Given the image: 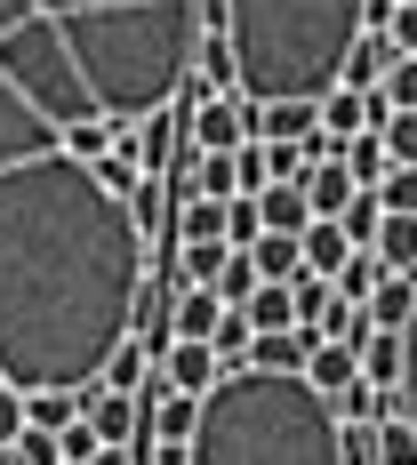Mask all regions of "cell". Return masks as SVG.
<instances>
[{
    "label": "cell",
    "instance_id": "cell-1",
    "mask_svg": "<svg viewBox=\"0 0 417 465\" xmlns=\"http://www.w3.org/2000/svg\"><path fill=\"white\" fill-rule=\"evenodd\" d=\"M153 241L129 201L73 161L65 121L0 73V377L33 393H96L137 337Z\"/></svg>",
    "mask_w": 417,
    "mask_h": 465
},
{
    "label": "cell",
    "instance_id": "cell-2",
    "mask_svg": "<svg viewBox=\"0 0 417 465\" xmlns=\"http://www.w3.org/2000/svg\"><path fill=\"white\" fill-rule=\"evenodd\" d=\"M201 56V0H0V73L48 121L137 137Z\"/></svg>",
    "mask_w": 417,
    "mask_h": 465
},
{
    "label": "cell",
    "instance_id": "cell-3",
    "mask_svg": "<svg viewBox=\"0 0 417 465\" xmlns=\"http://www.w3.org/2000/svg\"><path fill=\"white\" fill-rule=\"evenodd\" d=\"M370 0H225V41L241 56V96L322 104L345 89V56L362 48Z\"/></svg>",
    "mask_w": 417,
    "mask_h": 465
},
{
    "label": "cell",
    "instance_id": "cell-4",
    "mask_svg": "<svg viewBox=\"0 0 417 465\" xmlns=\"http://www.w3.org/2000/svg\"><path fill=\"white\" fill-rule=\"evenodd\" d=\"M193 465H345V418L305 377L233 370L209 393Z\"/></svg>",
    "mask_w": 417,
    "mask_h": 465
},
{
    "label": "cell",
    "instance_id": "cell-5",
    "mask_svg": "<svg viewBox=\"0 0 417 465\" xmlns=\"http://www.w3.org/2000/svg\"><path fill=\"white\" fill-rule=\"evenodd\" d=\"M185 144L193 153H249V144H257V96H217V104H201L185 121Z\"/></svg>",
    "mask_w": 417,
    "mask_h": 465
},
{
    "label": "cell",
    "instance_id": "cell-6",
    "mask_svg": "<svg viewBox=\"0 0 417 465\" xmlns=\"http://www.w3.org/2000/svg\"><path fill=\"white\" fill-rule=\"evenodd\" d=\"M121 153H137L144 177H177V161L193 153V144H185V113H177V104H169V113H153V121H144V129L121 144Z\"/></svg>",
    "mask_w": 417,
    "mask_h": 465
},
{
    "label": "cell",
    "instance_id": "cell-7",
    "mask_svg": "<svg viewBox=\"0 0 417 465\" xmlns=\"http://www.w3.org/2000/svg\"><path fill=\"white\" fill-rule=\"evenodd\" d=\"M161 385H169V393H193V401H209V393L225 385V361H217V345H169V361H161Z\"/></svg>",
    "mask_w": 417,
    "mask_h": 465
},
{
    "label": "cell",
    "instance_id": "cell-8",
    "mask_svg": "<svg viewBox=\"0 0 417 465\" xmlns=\"http://www.w3.org/2000/svg\"><path fill=\"white\" fill-rule=\"evenodd\" d=\"M305 385H313L322 401H345V393L362 385V353H353V345H313V361H305Z\"/></svg>",
    "mask_w": 417,
    "mask_h": 465
},
{
    "label": "cell",
    "instance_id": "cell-9",
    "mask_svg": "<svg viewBox=\"0 0 417 465\" xmlns=\"http://www.w3.org/2000/svg\"><path fill=\"white\" fill-rule=\"evenodd\" d=\"M322 104H257V144H313Z\"/></svg>",
    "mask_w": 417,
    "mask_h": 465
},
{
    "label": "cell",
    "instance_id": "cell-10",
    "mask_svg": "<svg viewBox=\"0 0 417 465\" xmlns=\"http://www.w3.org/2000/svg\"><path fill=\"white\" fill-rule=\"evenodd\" d=\"M144 410H153V441H177V450H193L201 441V418H209V401H193V393H161Z\"/></svg>",
    "mask_w": 417,
    "mask_h": 465
},
{
    "label": "cell",
    "instance_id": "cell-11",
    "mask_svg": "<svg viewBox=\"0 0 417 465\" xmlns=\"http://www.w3.org/2000/svg\"><path fill=\"white\" fill-rule=\"evenodd\" d=\"M305 201H313V217L337 225V217L362 201V185H353V169H345V161H322V169H305Z\"/></svg>",
    "mask_w": 417,
    "mask_h": 465
},
{
    "label": "cell",
    "instance_id": "cell-12",
    "mask_svg": "<svg viewBox=\"0 0 417 465\" xmlns=\"http://www.w3.org/2000/svg\"><path fill=\"white\" fill-rule=\"evenodd\" d=\"M233 305L217 289H185L177 297V345H217V322H225Z\"/></svg>",
    "mask_w": 417,
    "mask_h": 465
},
{
    "label": "cell",
    "instance_id": "cell-13",
    "mask_svg": "<svg viewBox=\"0 0 417 465\" xmlns=\"http://www.w3.org/2000/svg\"><path fill=\"white\" fill-rule=\"evenodd\" d=\"M362 249L345 241V225H329V217H313V232H305V273H322V281H337L345 265H353Z\"/></svg>",
    "mask_w": 417,
    "mask_h": 465
},
{
    "label": "cell",
    "instance_id": "cell-14",
    "mask_svg": "<svg viewBox=\"0 0 417 465\" xmlns=\"http://www.w3.org/2000/svg\"><path fill=\"white\" fill-rule=\"evenodd\" d=\"M257 209H265V232H289V241H305V232H313V201H305V185L257 193Z\"/></svg>",
    "mask_w": 417,
    "mask_h": 465
},
{
    "label": "cell",
    "instance_id": "cell-15",
    "mask_svg": "<svg viewBox=\"0 0 417 465\" xmlns=\"http://www.w3.org/2000/svg\"><path fill=\"white\" fill-rule=\"evenodd\" d=\"M249 257H257V273L273 281V289H297L305 281V241H289V232H265Z\"/></svg>",
    "mask_w": 417,
    "mask_h": 465
},
{
    "label": "cell",
    "instance_id": "cell-16",
    "mask_svg": "<svg viewBox=\"0 0 417 465\" xmlns=\"http://www.w3.org/2000/svg\"><path fill=\"white\" fill-rule=\"evenodd\" d=\"M225 209L233 201H177V249H209V241H225Z\"/></svg>",
    "mask_w": 417,
    "mask_h": 465
},
{
    "label": "cell",
    "instance_id": "cell-17",
    "mask_svg": "<svg viewBox=\"0 0 417 465\" xmlns=\"http://www.w3.org/2000/svg\"><path fill=\"white\" fill-rule=\"evenodd\" d=\"M322 137H337V144L370 137V96H353V89H329V96H322Z\"/></svg>",
    "mask_w": 417,
    "mask_h": 465
},
{
    "label": "cell",
    "instance_id": "cell-18",
    "mask_svg": "<svg viewBox=\"0 0 417 465\" xmlns=\"http://www.w3.org/2000/svg\"><path fill=\"white\" fill-rule=\"evenodd\" d=\"M241 313L257 322V337H297V289H273V281H265Z\"/></svg>",
    "mask_w": 417,
    "mask_h": 465
},
{
    "label": "cell",
    "instance_id": "cell-19",
    "mask_svg": "<svg viewBox=\"0 0 417 465\" xmlns=\"http://www.w3.org/2000/svg\"><path fill=\"white\" fill-rule=\"evenodd\" d=\"M193 73H201L217 96H241V56H233L225 33H201V56H193Z\"/></svg>",
    "mask_w": 417,
    "mask_h": 465
},
{
    "label": "cell",
    "instance_id": "cell-20",
    "mask_svg": "<svg viewBox=\"0 0 417 465\" xmlns=\"http://www.w3.org/2000/svg\"><path fill=\"white\" fill-rule=\"evenodd\" d=\"M385 273H402L417 281V217H385V232H377V249H370Z\"/></svg>",
    "mask_w": 417,
    "mask_h": 465
},
{
    "label": "cell",
    "instance_id": "cell-21",
    "mask_svg": "<svg viewBox=\"0 0 417 465\" xmlns=\"http://www.w3.org/2000/svg\"><path fill=\"white\" fill-rule=\"evenodd\" d=\"M370 322H377V329H393V337H402V329L417 322V281L385 273V289H377V297H370Z\"/></svg>",
    "mask_w": 417,
    "mask_h": 465
},
{
    "label": "cell",
    "instance_id": "cell-22",
    "mask_svg": "<svg viewBox=\"0 0 417 465\" xmlns=\"http://www.w3.org/2000/svg\"><path fill=\"white\" fill-rule=\"evenodd\" d=\"M402 370H410V345H402L393 329H377L370 353H362V377H370V385H402Z\"/></svg>",
    "mask_w": 417,
    "mask_h": 465
},
{
    "label": "cell",
    "instance_id": "cell-23",
    "mask_svg": "<svg viewBox=\"0 0 417 465\" xmlns=\"http://www.w3.org/2000/svg\"><path fill=\"white\" fill-rule=\"evenodd\" d=\"M377 289H385V265H377L370 249H362V257H353V265L337 273V297H345V305H370Z\"/></svg>",
    "mask_w": 417,
    "mask_h": 465
},
{
    "label": "cell",
    "instance_id": "cell-24",
    "mask_svg": "<svg viewBox=\"0 0 417 465\" xmlns=\"http://www.w3.org/2000/svg\"><path fill=\"white\" fill-rule=\"evenodd\" d=\"M337 225H345V241H353V249H377V232H385V201H377V193H362Z\"/></svg>",
    "mask_w": 417,
    "mask_h": 465
},
{
    "label": "cell",
    "instance_id": "cell-25",
    "mask_svg": "<svg viewBox=\"0 0 417 465\" xmlns=\"http://www.w3.org/2000/svg\"><path fill=\"white\" fill-rule=\"evenodd\" d=\"M225 241H233V249H257V241H265V209H257V193H241V201L225 209Z\"/></svg>",
    "mask_w": 417,
    "mask_h": 465
},
{
    "label": "cell",
    "instance_id": "cell-26",
    "mask_svg": "<svg viewBox=\"0 0 417 465\" xmlns=\"http://www.w3.org/2000/svg\"><path fill=\"white\" fill-rule=\"evenodd\" d=\"M257 289H265V273H257V257H249V249H233V265H225V281H217V297H225V305H249Z\"/></svg>",
    "mask_w": 417,
    "mask_h": 465
},
{
    "label": "cell",
    "instance_id": "cell-27",
    "mask_svg": "<svg viewBox=\"0 0 417 465\" xmlns=\"http://www.w3.org/2000/svg\"><path fill=\"white\" fill-rule=\"evenodd\" d=\"M377 137H385V153H393V169H417V113H385Z\"/></svg>",
    "mask_w": 417,
    "mask_h": 465
},
{
    "label": "cell",
    "instance_id": "cell-28",
    "mask_svg": "<svg viewBox=\"0 0 417 465\" xmlns=\"http://www.w3.org/2000/svg\"><path fill=\"white\" fill-rule=\"evenodd\" d=\"M25 425H33V410H25V393H16V385L0 377V450H16V441H25Z\"/></svg>",
    "mask_w": 417,
    "mask_h": 465
},
{
    "label": "cell",
    "instance_id": "cell-29",
    "mask_svg": "<svg viewBox=\"0 0 417 465\" xmlns=\"http://www.w3.org/2000/svg\"><path fill=\"white\" fill-rule=\"evenodd\" d=\"M377 201H385V217H417V169H393L377 185Z\"/></svg>",
    "mask_w": 417,
    "mask_h": 465
},
{
    "label": "cell",
    "instance_id": "cell-30",
    "mask_svg": "<svg viewBox=\"0 0 417 465\" xmlns=\"http://www.w3.org/2000/svg\"><path fill=\"white\" fill-rule=\"evenodd\" d=\"M16 465H65V441H56V433H33V425H25V441H16Z\"/></svg>",
    "mask_w": 417,
    "mask_h": 465
},
{
    "label": "cell",
    "instance_id": "cell-31",
    "mask_svg": "<svg viewBox=\"0 0 417 465\" xmlns=\"http://www.w3.org/2000/svg\"><path fill=\"white\" fill-rule=\"evenodd\" d=\"M345 465H385L377 458V425H345Z\"/></svg>",
    "mask_w": 417,
    "mask_h": 465
},
{
    "label": "cell",
    "instance_id": "cell-32",
    "mask_svg": "<svg viewBox=\"0 0 417 465\" xmlns=\"http://www.w3.org/2000/svg\"><path fill=\"white\" fill-rule=\"evenodd\" d=\"M402 345H410V370H402V401H410V425H417V322L402 329Z\"/></svg>",
    "mask_w": 417,
    "mask_h": 465
},
{
    "label": "cell",
    "instance_id": "cell-33",
    "mask_svg": "<svg viewBox=\"0 0 417 465\" xmlns=\"http://www.w3.org/2000/svg\"><path fill=\"white\" fill-rule=\"evenodd\" d=\"M385 41L402 48V56H417V8H393V33H385Z\"/></svg>",
    "mask_w": 417,
    "mask_h": 465
},
{
    "label": "cell",
    "instance_id": "cell-34",
    "mask_svg": "<svg viewBox=\"0 0 417 465\" xmlns=\"http://www.w3.org/2000/svg\"><path fill=\"white\" fill-rule=\"evenodd\" d=\"M0 465H16V450H0Z\"/></svg>",
    "mask_w": 417,
    "mask_h": 465
},
{
    "label": "cell",
    "instance_id": "cell-35",
    "mask_svg": "<svg viewBox=\"0 0 417 465\" xmlns=\"http://www.w3.org/2000/svg\"><path fill=\"white\" fill-rule=\"evenodd\" d=\"M402 8H417V0H402Z\"/></svg>",
    "mask_w": 417,
    "mask_h": 465
}]
</instances>
